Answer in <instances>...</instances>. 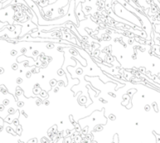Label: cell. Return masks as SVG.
<instances>
[{"label":"cell","instance_id":"cell-4","mask_svg":"<svg viewBox=\"0 0 160 143\" xmlns=\"http://www.w3.org/2000/svg\"><path fill=\"white\" fill-rule=\"evenodd\" d=\"M102 130H103V126H100V125H97L96 126H94V128L93 130V131H101Z\"/></svg>","mask_w":160,"mask_h":143},{"label":"cell","instance_id":"cell-12","mask_svg":"<svg viewBox=\"0 0 160 143\" xmlns=\"http://www.w3.org/2000/svg\"><path fill=\"white\" fill-rule=\"evenodd\" d=\"M16 132L18 135H20L21 133H22V127H21L20 126H18L17 129H16Z\"/></svg>","mask_w":160,"mask_h":143},{"label":"cell","instance_id":"cell-42","mask_svg":"<svg viewBox=\"0 0 160 143\" xmlns=\"http://www.w3.org/2000/svg\"><path fill=\"white\" fill-rule=\"evenodd\" d=\"M33 55H38V51H37V50H36V51L33 52Z\"/></svg>","mask_w":160,"mask_h":143},{"label":"cell","instance_id":"cell-31","mask_svg":"<svg viewBox=\"0 0 160 143\" xmlns=\"http://www.w3.org/2000/svg\"><path fill=\"white\" fill-rule=\"evenodd\" d=\"M47 64H48V62H45V61L42 62V66H43V67H45Z\"/></svg>","mask_w":160,"mask_h":143},{"label":"cell","instance_id":"cell-16","mask_svg":"<svg viewBox=\"0 0 160 143\" xmlns=\"http://www.w3.org/2000/svg\"><path fill=\"white\" fill-rule=\"evenodd\" d=\"M43 103V101H42V100H40V99H38V100H36V105L39 106L41 105V104Z\"/></svg>","mask_w":160,"mask_h":143},{"label":"cell","instance_id":"cell-30","mask_svg":"<svg viewBox=\"0 0 160 143\" xmlns=\"http://www.w3.org/2000/svg\"><path fill=\"white\" fill-rule=\"evenodd\" d=\"M43 104H44V105H49V100H45L43 101Z\"/></svg>","mask_w":160,"mask_h":143},{"label":"cell","instance_id":"cell-41","mask_svg":"<svg viewBox=\"0 0 160 143\" xmlns=\"http://www.w3.org/2000/svg\"><path fill=\"white\" fill-rule=\"evenodd\" d=\"M4 105H0V111H4Z\"/></svg>","mask_w":160,"mask_h":143},{"label":"cell","instance_id":"cell-43","mask_svg":"<svg viewBox=\"0 0 160 143\" xmlns=\"http://www.w3.org/2000/svg\"><path fill=\"white\" fill-rule=\"evenodd\" d=\"M3 122H4V121L0 118V126H3Z\"/></svg>","mask_w":160,"mask_h":143},{"label":"cell","instance_id":"cell-20","mask_svg":"<svg viewBox=\"0 0 160 143\" xmlns=\"http://www.w3.org/2000/svg\"><path fill=\"white\" fill-rule=\"evenodd\" d=\"M38 141H37V139L36 138H33V139H31L30 141H28V143H37Z\"/></svg>","mask_w":160,"mask_h":143},{"label":"cell","instance_id":"cell-39","mask_svg":"<svg viewBox=\"0 0 160 143\" xmlns=\"http://www.w3.org/2000/svg\"><path fill=\"white\" fill-rule=\"evenodd\" d=\"M26 51H27V49H26L25 48H23V49H21V52H22V53H23V54H24Z\"/></svg>","mask_w":160,"mask_h":143},{"label":"cell","instance_id":"cell-45","mask_svg":"<svg viewBox=\"0 0 160 143\" xmlns=\"http://www.w3.org/2000/svg\"><path fill=\"white\" fill-rule=\"evenodd\" d=\"M89 143H97V141H93V140H92V141H89Z\"/></svg>","mask_w":160,"mask_h":143},{"label":"cell","instance_id":"cell-21","mask_svg":"<svg viewBox=\"0 0 160 143\" xmlns=\"http://www.w3.org/2000/svg\"><path fill=\"white\" fill-rule=\"evenodd\" d=\"M23 105H24V104H23V101H18V107H23Z\"/></svg>","mask_w":160,"mask_h":143},{"label":"cell","instance_id":"cell-36","mask_svg":"<svg viewBox=\"0 0 160 143\" xmlns=\"http://www.w3.org/2000/svg\"><path fill=\"white\" fill-rule=\"evenodd\" d=\"M59 86H63V85H64V81H59Z\"/></svg>","mask_w":160,"mask_h":143},{"label":"cell","instance_id":"cell-6","mask_svg":"<svg viewBox=\"0 0 160 143\" xmlns=\"http://www.w3.org/2000/svg\"><path fill=\"white\" fill-rule=\"evenodd\" d=\"M41 88L39 87V88H33V94L34 95H39L40 94V92H41Z\"/></svg>","mask_w":160,"mask_h":143},{"label":"cell","instance_id":"cell-22","mask_svg":"<svg viewBox=\"0 0 160 143\" xmlns=\"http://www.w3.org/2000/svg\"><path fill=\"white\" fill-rule=\"evenodd\" d=\"M58 75H60V76H61V75H64V72L62 70V69H59V71H58Z\"/></svg>","mask_w":160,"mask_h":143},{"label":"cell","instance_id":"cell-7","mask_svg":"<svg viewBox=\"0 0 160 143\" xmlns=\"http://www.w3.org/2000/svg\"><path fill=\"white\" fill-rule=\"evenodd\" d=\"M124 101L123 102V105H126V102L128 103V100H129V96H128V95H124Z\"/></svg>","mask_w":160,"mask_h":143},{"label":"cell","instance_id":"cell-37","mask_svg":"<svg viewBox=\"0 0 160 143\" xmlns=\"http://www.w3.org/2000/svg\"><path fill=\"white\" fill-rule=\"evenodd\" d=\"M69 118H70V121H71V122H72V124L73 123V122H74V120L73 119V116H69Z\"/></svg>","mask_w":160,"mask_h":143},{"label":"cell","instance_id":"cell-40","mask_svg":"<svg viewBox=\"0 0 160 143\" xmlns=\"http://www.w3.org/2000/svg\"><path fill=\"white\" fill-rule=\"evenodd\" d=\"M39 87H40V85L39 84H35L34 86H33V88H39Z\"/></svg>","mask_w":160,"mask_h":143},{"label":"cell","instance_id":"cell-8","mask_svg":"<svg viewBox=\"0 0 160 143\" xmlns=\"http://www.w3.org/2000/svg\"><path fill=\"white\" fill-rule=\"evenodd\" d=\"M72 142V137L71 136H67L64 138V143H71Z\"/></svg>","mask_w":160,"mask_h":143},{"label":"cell","instance_id":"cell-1","mask_svg":"<svg viewBox=\"0 0 160 143\" xmlns=\"http://www.w3.org/2000/svg\"><path fill=\"white\" fill-rule=\"evenodd\" d=\"M78 101V103L81 104V105H84L86 103V101H87V98H86L85 96H79Z\"/></svg>","mask_w":160,"mask_h":143},{"label":"cell","instance_id":"cell-34","mask_svg":"<svg viewBox=\"0 0 160 143\" xmlns=\"http://www.w3.org/2000/svg\"><path fill=\"white\" fill-rule=\"evenodd\" d=\"M11 54H12V55H16V54H17V51L12 50V51H11Z\"/></svg>","mask_w":160,"mask_h":143},{"label":"cell","instance_id":"cell-3","mask_svg":"<svg viewBox=\"0 0 160 143\" xmlns=\"http://www.w3.org/2000/svg\"><path fill=\"white\" fill-rule=\"evenodd\" d=\"M39 95H40L41 98H43V99H46V98L48 97V94L47 93L46 90H41V92H40V94H39Z\"/></svg>","mask_w":160,"mask_h":143},{"label":"cell","instance_id":"cell-10","mask_svg":"<svg viewBox=\"0 0 160 143\" xmlns=\"http://www.w3.org/2000/svg\"><path fill=\"white\" fill-rule=\"evenodd\" d=\"M136 92V90H134V89H132V90H130L128 92V95L129 96L130 98H132V95H133V93H135Z\"/></svg>","mask_w":160,"mask_h":143},{"label":"cell","instance_id":"cell-2","mask_svg":"<svg viewBox=\"0 0 160 143\" xmlns=\"http://www.w3.org/2000/svg\"><path fill=\"white\" fill-rule=\"evenodd\" d=\"M73 126H74L75 130H76V131H77L78 132H79V133H80V132L82 131V129H81V127H80V125L78 124V123H77V122L74 121V122L73 123Z\"/></svg>","mask_w":160,"mask_h":143},{"label":"cell","instance_id":"cell-17","mask_svg":"<svg viewBox=\"0 0 160 143\" xmlns=\"http://www.w3.org/2000/svg\"><path fill=\"white\" fill-rule=\"evenodd\" d=\"M56 83H57L56 80H52L51 81H50V85H51L52 87H53V86H54L55 85H56Z\"/></svg>","mask_w":160,"mask_h":143},{"label":"cell","instance_id":"cell-9","mask_svg":"<svg viewBox=\"0 0 160 143\" xmlns=\"http://www.w3.org/2000/svg\"><path fill=\"white\" fill-rule=\"evenodd\" d=\"M88 126H86L84 127L83 130H82V131H81V133H82L83 136H85V135H87L88 134Z\"/></svg>","mask_w":160,"mask_h":143},{"label":"cell","instance_id":"cell-28","mask_svg":"<svg viewBox=\"0 0 160 143\" xmlns=\"http://www.w3.org/2000/svg\"><path fill=\"white\" fill-rule=\"evenodd\" d=\"M144 109H145L146 111H148L149 110H150V106H149L148 105H145V107H144Z\"/></svg>","mask_w":160,"mask_h":143},{"label":"cell","instance_id":"cell-5","mask_svg":"<svg viewBox=\"0 0 160 143\" xmlns=\"http://www.w3.org/2000/svg\"><path fill=\"white\" fill-rule=\"evenodd\" d=\"M83 138L86 139L88 141H92V140L93 139V135H92V134H87V135H85V136L83 137Z\"/></svg>","mask_w":160,"mask_h":143},{"label":"cell","instance_id":"cell-15","mask_svg":"<svg viewBox=\"0 0 160 143\" xmlns=\"http://www.w3.org/2000/svg\"><path fill=\"white\" fill-rule=\"evenodd\" d=\"M152 106H153V109H154V110H155L156 112H158V105H157L156 102H153V104H152Z\"/></svg>","mask_w":160,"mask_h":143},{"label":"cell","instance_id":"cell-27","mask_svg":"<svg viewBox=\"0 0 160 143\" xmlns=\"http://www.w3.org/2000/svg\"><path fill=\"white\" fill-rule=\"evenodd\" d=\"M82 73H83L82 69H77V74H78V75H81Z\"/></svg>","mask_w":160,"mask_h":143},{"label":"cell","instance_id":"cell-35","mask_svg":"<svg viewBox=\"0 0 160 143\" xmlns=\"http://www.w3.org/2000/svg\"><path fill=\"white\" fill-rule=\"evenodd\" d=\"M21 113H22L23 115L25 116V117H28V115H27V114H26V113H25V112H24V111H21Z\"/></svg>","mask_w":160,"mask_h":143},{"label":"cell","instance_id":"cell-33","mask_svg":"<svg viewBox=\"0 0 160 143\" xmlns=\"http://www.w3.org/2000/svg\"><path fill=\"white\" fill-rule=\"evenodd\" d=\"M59 87H56V88H54V93H57V92H59Z\"/></svg>","mask_w":160,"mask_h":143},{"label":"cell","instance_id":"cell-23","mask_svg":"<svg viewBox=\"0 0 160 143\" xmlns=\"http://www.w3.org/2000/svg\"><path fill=\"white\" fill-rule=\"evenodd\" d=\"M31 75H32V73H31V71H28L27 73H26V77H27V78H30Z\"/></svg>","mask_w":160,"mask_h":143},{"label":"cell","instance_id":"cell-38","mask_svg":"<svg viewBox=\"0 0 160 143\" xmlns=\"http://www.w3.org/2000/svg\"><path fill=\"white\" fill-rule=\"evenodd\" d=\"M109 95H111V96H113V97H116V95H115L114 93H112V92H109Z\"/></svg>","mask_w":160,"mask_h":143},{"label":"cell","instance_id":"cell-11","mask_svg":"<svg viewBox=\"0 0 160 143\" xmlns=\"http://www.w3.org/2000/svg\"><path fill=\"white\" fill-rule=\"evenodd\" d=\"M5 121H8L9 123H12L13 121H14V120H13V116H9L6 119H5Z\"/></svg>","mask_w":160,"mask_h":143},{"label":"cell","instance_id":"cell-18","mask_svg":"<svg viewBox=\"0 0 160 143\" xmlns=\"http://www.w3.org/2000/svg\"><path fill=\"white\" fill-rule=\"evenodd\" d=\"M13 123H14L15 126H18V119H14V121H13Z\"/></svg>","mask_w":160,"mask_h":143},{"label":"cell","instance_id":"cell-14","mask_svg":"<svg viewBox=\"0 0 160 143\" xmlns=\"http://www.w3.org/2000/svg\"><path fill=\"white\" fill-rule=\"evenodd\" d=\"M7 131H8V132H9V133L13 134V135H14V136H15V135L17 134L16 132H14V131H13V130H12V128H10V127H8V128H7Z\"/></svg>","mask_w":160,"mask_h":143},{"label":"cell","instance_id":"cell-13","mask_svg":"<svg viewBox=\"0 0 160 143\" xmlns=\"http://www.w3.org/2000/svg\"><path fill=\"white\" fill-rule=\"evenodd\" d=\"M22 93H23L22 89H20L19 87H18L17 90H16V95H20L21 94H22Z\"/></svg>","mask_w":160,"mask_h":143},{"label":"cell","instance_id":"cell-29","mask_svg":"<svg viewBox=\"0 0 160 143\" xmlns=\"http://www.w3.org/2000/svg\"><path fill=\"white\" fill-rule=\"evenodd\" d=\"M12 68L14 69H18V64H14L12 65Z\"/></svg>","mask_w":160,"mask_h":143},{"label":"cell","instance_id":"cell-24","mask_svg":"<svg viewBox=\"0 0 160 143\" xmlns=\"http://www.w3.org/2000/svg\"><path fill=\"white\" fill-rule=\"evenodd\" d=\"M109 118L110 120H111V121H114V120L116 119V117H115L114 115H110Z\"/></svg>","mask_w":160,"mask_h":143},{"label":"cell","instance_id":"cell-44","mask_svg":"<svg viewBox=\"0 0 160 143\" xmlns=\"http://www.w3.org/2000/svg\"><path fill=\"white\" fill-rule=\"evenodd\" d=\"M4 69L3 68H0V74H3V73H4Z\"/></svg>","mask_w":160,"mask_h":143},{"label":"cell","instance_id":"cell-26","mask_svg":"<svg viewBox=\"0 0 160 143\" xmlns=\"http://www.w3.org/2000/svg\"><path fill=\"white\" fill-rule=\"evenodd\" d=\"M9 100H4V105H9Z\"/></svg>","mask_w":160,"mask_h":143},{"label":"cell","instance_id":"cell-25","mask_svg":"<svg viewBox=\"0 0 160 143\" xmlns=\"http://www.w3.org/2000/svg\"><path fill=\"white\" fill-rule=\"evenodd\" d=\"M16 82L18 83V84H21V83H23V80L21 79V78H18L17 80H16Z\"/></svg>","mask_w":160,"mask_h":143},{"label":"cell","instance_id":"cell-19","mask_svg":"<svg viewBox=\"0 0 160 143\" xmlns=\"http://www.w3.org/2000/svg\"><path fill=\"white\" fill-rule=\"evenodd\" d=\"M8 111H9V113L10 114V115H12V114H14V113L15 112V111H14V108H10Z\"/></svg>","mask_w":160,"mask_h":143},{"label":"cell","instance_id":"cell-32","mask_svg":"<svg viewBox=\"0 0 160 143\" xmlns=\"http://www.w3.org/2000/svg\"><path fill=\"white\" fill-rule=\"evenodd\" d=\"M99 101H100V102H103V103H107V100H103V98H100V99H99Z\"/></svg>","mask_w":160,"mask_h":143}]
</instances>
